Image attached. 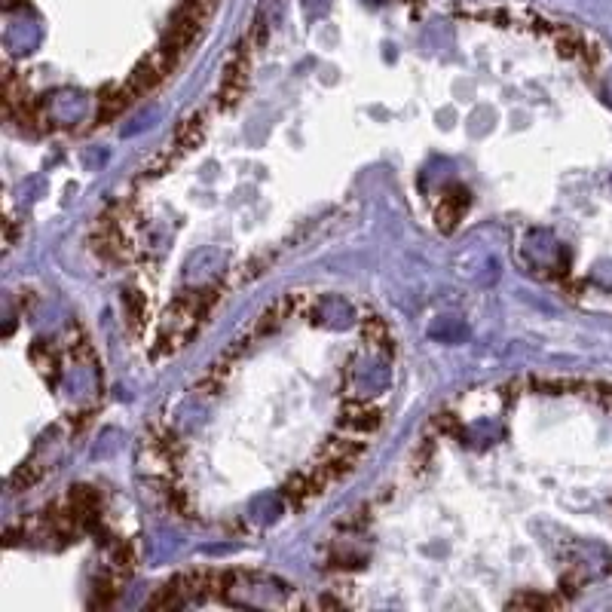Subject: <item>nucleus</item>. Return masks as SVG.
<instances>
[{
	"instance_id": "1",
	"label": "nucleus",
	"mask_w": 612,
	"mask_h": 612,
	"mask_svg": "<svg viewBox=\"0 0 612 612\" xmlns=\"http://www.w3.org/2000/svg\"><path fill=\"white\" fill-rule=\"evenodd\" d=\"M380 423H383L380 411H359L355 417H346V420H343L346 429H359V432H377Z\"/></svg>"
}]
</instances>
